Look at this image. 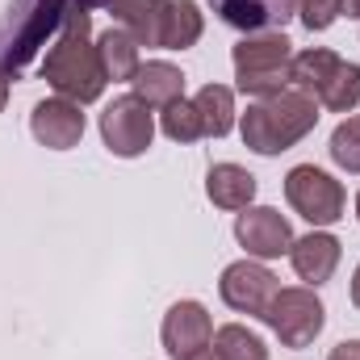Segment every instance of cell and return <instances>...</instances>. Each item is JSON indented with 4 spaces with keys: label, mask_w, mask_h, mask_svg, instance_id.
I'll return each instance as SVG.
<instances>
[{
    "label": "cell",
    "mask_w": 360,
    "mask_h": 360,
    "mask_svg": "<svg viewBox=\"0 0 360 360\" xmlns=\"http://www.w3.org/2000/svg\"><path fill=\"white\" fill-rule=\"evenodd\" d=\"M327 360H360V340H344V344H335Z\"/></svg>",
    "instance_id": "26"
},
{
    "label": "cell",
    "mask_w": 360,
    "mask_h": 360,
    "mask_svg": "<svg viewBox=\"0 0 360 360\" xmlns=\"http://www.w3.org/2000/svg\"><path fill=\"white\" fill-rule=\"evenodd\" d=\"M96 55H101V68H105L109 84H130L134 72L143 68V46L122 25H109L105 34H96Z\"/></svg>",
    "instance_id": "16"
},
{
    "label": "cell",
    "mask_w": 360,
    "mask_h": 360,
    "mask_svg": "<svg viewBox=\"0 0 360 360\" xmlns=\"http://www.w3.org/2000/svg\"><path fill=\"white\" fill-rule=\"evenodd\" d=\"M101 143L109 155L117 160H139L151 151L155 143V109H147L134 92H122L113 96L105 109H101Z\"/></svg>",
    "instance_id": "7"
},
{
    "label": "cell",
    "mask_w": 360,
    "mask_h": 360,
    "mask_svg": "<svg viewBox=\"0 0 360 360\" xmlns=\"http://www.w3.org/2000/svg\"><path fill=\"white\" fill-rule=\"evenodd\" d=\"M205 4L231 30L260 34V30H285V21L297 17V4L302 0H205Z\"/></svg>",
    "instance_id": "13"
},
{
    "label": "cell",
    "mask_w": 360,
    "mask_h": 360,
    "mask_svg": "<svg viewBox=\"0 0 360 360\" xmlns=\"http://www.w3.org/2000/svg\"><path fill=\"white\" fill-rule=\"evenodd\" d=\"M264 323L272 327V335L281 340V348L297 352V348H310L323 335L327 306H323L319 289H310V285H285V289H276V297L269 302Z\"/></svg>",
    "instance_id": "5"
},
{
    "label": "cell",
    "mask_w": 360,
    "mask_h": 360,
    "mask_svg": "<svg viewBox=\"0 0 360 360\" xmlns=\"http://www.w3.org/2000/svg\"><path fill=\"white\" fill-rule=\"evenodd\" d=\"M327 155H331V164H335L340 172L360 176V113H348V117L331 130Z\"/></svg>",
    "instance_id": "23"
},
{
    "label": "cell",
    "mask_w": 360,
    "mask_h": 360,
    "mask_svg": "<svg viewBox=\"0 0 360 360\" xmlns=\"http://www.w3.org/2000/svg\"><path fill=\"white\" fill-rule=\"evenodd\" d=\"M340 63H344V59H340L331 46H306V51H297L293 63H289V89H297V92H306V96L319 101V92L327 89V80L335 76Z\"/></svg>",
    "instance_id": "19"
},
{
    "label": "cell",
    "mask_w": 360,
    "mask_h": 360,
    "mask_svg": "<svg viewBox=\"0 0 360 360\" xmlns=\"http://www.w3.org/2000/svg\"><path fill=\"white\" fill-rule=\"evenodd\" d=\"M130 92L147 105V109H168L172 101L184 96V72L168 59H147L134 80H130Z\"/></svg>",
    "instance_id": "14"
},
{
    "label": "cell",
    "mask_w": 360,
    "mask_h": 360,
    "mask_svg": "<svg viewBox=\"0 0 360 360\" xmlns=\"http://www.w3.org/2000/svg\"><path fill=\"white\" fill-rule=\"evenodd\" d=\"M197 113H201V130L205 139H226L235 126H239V109H235V89L226 84H205V89L193 96Z\"/></svg>",
    "instance_id": "20"
},
{
    "label": "cell",
    "mask_w": 360,
    "mask_h": 360,
    "mask_svg": "<svg viewBox=\"0 0 360 360\" xmlns=\"http://www.w3.org/2000/svg\"><path fill=\"white\" fill-rule=\"evenodd\" d=\"M256 176L243 168V164H214L210 172H205V197L218 205V210H231V214H239V210H248V205H256Z\"/></svg>",
    "instance_id": "15"
},
{
    "label": "cell",
    "mask_w": 360,
    "mask_h": 360,
    "mask_svg": "<svg viewBox=\"0 0 360 360\" xmlns=\"http://www.w3.org/2000/svg\"><path fill=\"white\" fill-rule=\"evenodd\" d=\"M356 222H360V193H356Z\"/></svg>",
    "instance_id": "31"
},
{
    "label": "cell",
    "mask_w": 360,
    "mask_h": 360,
    "mask_svg": "<svg viewBox=\"0 0 360 360\" xmlns=\"http://www.w3.org/2000/svg\"><path fill=\"white\" fill-rule=\"evenodd\" d=\"M160 340L172 360H197L214 344V319L197 297H180L168 306V314L160 323Z\"/></svg>",
    "instance_id": "9"
},
{
    "label": "cell",
    "mask_w": 360,
    "mask_h": 360,
    "mask_svg": "<svg viewBox=\"0 0 360 360\" xmlns=\"http://www.w3.org/2000/svg\"><path fill=\"white\" fill-rule=\"evenodd\" d=\"M235 239L248 252V260L269 264V260L289 256V248H293L297 235H293L289 218L276 205H248V210L235 214Z\"/></svg>",
    "instance_id": "8"
},
{
    "label": "cell",
    "mask_w": 360,
    "mask_h": 360,
    "mask_svg": "<svg viewBox=\"0 0 360 360\" xmlns=\"http://www.w3.org/2000/svg\"><path fill=\"white\" fill-rule=\"evenodd\" d=\"M160 130H164V139H172V143H197V139H205V130H201V113H197V105L193 101H172L168 109H160Z\"/></svg>",
    "instance_id": "24"
},
{
    "label": "cell",
    "mask_w": 360,
    "mask_h": 360,
    "mask_svg": "<svg viewBox=\"0 0 360 360\" xmlns=\"http://www.w3.org/2000/svg\"><path fill=\"white\" fill-rule=\"evenodd\" d=\"M340 260H344V243L331 231H319V226L310 235L293 239V248H289V264L297 272V281L310 285V289L327 285L335 276V269H340Z\"/></svg>",
    "instance_id": "12"
},
{
    "label": "cell",
    "mask_w": 360,
    "mask_h": 360,
    "mask_svg": "<svg viewBox=\"0 0 360 360\" xmlns=\"http://www.w3.org/2000/svg\"><path fill=\"white\" fill-rule=\"evenodd\" d=\"M348 293H352V306H356V314H360V264H356V272H352V289H348Z\"/></svg>",
    "instance_id": "29"
},
{
    "label": "cell",
    "mask_w": 360,
    "mask_h": 360,
    "mask_svg": "<svg viewBox=\"0 0 360 360\" xmlns=\"http://www.w3.org/2000/svg\"><path fill=\"white\" fill-rule=\"evenodd\" d=\"M319 101L306 96L297 89H285L276 96L264 101H252L243 113H239V134H243V147L256 151V155H281L289 147H297L314 126H319Z\"/></svg>",
    "instance_id": "2"
},
{
    "label": "cell",
    "mask_w": 360,
    "mask_h": 360,
    "mask_svg": "<svg viewBox=\"0 0 360 360\" xmlns=\"http://www.w3.org/2000/svg\"><path fill=\"white\" fill-rule=\"evenodd\" d=\"M205 34V13L197 0H168L160 21V51H188Z\"/></svg>",
    "instance_id": "18"
},
{
    "label": "cell",
    "mask_w": 360,
    "mask_h": 360,
    "mask_svg": "<svg viewBox=\"0 0 360 360\" xmlns=\"http://www.w3.org/2000/svg\"><path fill=\"white\" fill-rule=\"evenodd\" d=\"M276 289H281V281L260 260H248V256L235 260V264H226L222 276H218L222 302L235 314H252V319H264V310H269V302L276 297Z\"/></svg>",
    "instance_id": "10"
},
{
    "label": "cell",
    "mask_w": 360,
    "mask_h": 360,
    "mask_svg": "<svg viewBox=\"0 0 360 360\" xmlns=\"http://www.w3.org/2000/svg\"><path fill=\"white\" fill-rule=\"evenodd\" d=\"M289 63H293V42L285 30H260L243 34L231 46V68H235V89L252 101H264L289 89Z\"/></svg>",
    "instance_id": "4"
},
{
    "label": "cell",
    "mask_w": 360,
    "mask_h": 360,
    "mask_svg": "<svg viewBox=\"0 0 360 360\" xmlns=\"http://www.w3.org/2000/svg\"><path fill=\"white\" fill-rule=\"evenodd\" d=\"M105 8L139 46H160V21L168 0H105Z\"/></svg>",
    "instance_id": "17"
},
{
    "label": "cell",
    "mask_w": 360,
    "mask_h": 360,
    "mask_svg": "<svg viewBox=\"0 0 360 360\" xmlns=\"http://www.w3.org/2000/svg\"><path fill=\"white\" fill-rule=\"evenodd\" d=\"M197 360H222V356H218L214 348H205V352H201V356H197Z\"/></svg>",
    "instance_id": "30"
},
{
    "label": "cell",
    "mask_w": 360,
    "mask_h": 360,
    "mask_svg": "<svg viewBox=\"0 0 360 360\" xmlns=\"http://www.w3.org/2000/svg\"><path fill=\"white\" fill-rule=\"evenodd\" d=\"M297 17H302V25H306L310 34H323V30H331L344 13H340V0H302V4H297Z\"/></svg>",
    "instance_id": "25"
},
{
    "label": "cell",
    "mask_w": 360,
    "mask_h": 360,
    "mask_svg": "<svg viewBox=\"0 0 360 360\" xmlns=\"http://www.w3.org/2000/svg\"><path fill=\"white\" fill-rule=\"evenodd\" d=\"M8 89H13V76L0 68V113H4V105H8Z\"/></svg>",
    "instance_id": "27"
},
{
    "label": "cell",
    "mask_w": 360,
    "mask_h": 360,
    "mask_svg": "<svg viewBox=\"0 0 360 360\" xmlns=\"http://www.w3.org/2000/svg\"><path fill=\"white\" fill-rule=\"evenodd\" d=\"M285 201H289V210H293L297 218H306V222L319 226V231L335 226V222L348 214V193H344V184L331 176L327 168H319V164H297V168L285 172Z\"/></svg>",
    "instance_id": "6"
},
{
    "label": "cell",
    "mask_w": 360,
    "mask_h": 360,
    "mask_svg": "<svg viewBox=\"0 0 360 360\" xmlns=\"http://www.w3.org/2000/svg\"><path fill=\"white\" fill-rule=\"evenodd\" d=\"M360 105V63H340L335 76L327 80V89L319 92V109L327 113H352Z\"/></svg>",
    "instance_id": "22"
},
{
    "label": "cell",
    "mask_w": 360,
    "mask_h": 360,
    "mask_svg": "<svg viewBox=\"0 0 360 360\" xmlns=\"http://www.w3.org/2000/svg\"><path fill=\"white\" fill-rule=\"evenodd\" d=\"M340 13L352 17V21H360V0H340Z\"/></svg>",
    "instance_id": "28"
},
{
    "label": "cell",
    "mask_w": 360,
    "mask_h": 360,
    "mask_svg": "<svg viewBox=\"0 0 360 360\" xmlns=\"http://www.w3.org/2000/svg\"><path fill=\"white\" fill-rule=\"evenodd\" d=\"M42 80L55 89V96L92 105L105 96V68L96 55V38H92V13L89 8H72L63 30L55 34V42L46 46L42 63H38Z\"/></svg>",
    "instance_id": "1"
},
{
    "label": "cell",
    "mask_w": 360,
    "mask_h": 360,
    "mask_svg": "<svg viewBox=\"0 0 360 360\" xmlns=\"http://www.w3.org/2000/svg\"><path fill=\"white\" fill-rule=\"evenodd\" d=\"M80 109L84 105L63 101V96L38 101L30 109V134H34V143L46 147V151H72V147H80V139L89 130V117Z\"/></svg>",
    "instance_id": "11"
},
{
    "label": "cell",
    "mask_w": 360,
    "mask_h": 360,
    "mask_svg": "<svg viewBox=\"0 0 360 360\" xmlns=\"http://www.w3.org/2000/svg\"><path fill=\"white\" fill-rule=\"evenodd\" d=\"M105 0H13L0 25V68L17 80V72L46 46L51 34L63 30L72 8H101Z\"/></svg>",
    "instance_id": "3"
},
{
    "label": "cell",
    "mask_w": 360,
    "mask_h": 360,
    "mask_svg": "<svg viewBox=\"0 0 360 360\" xmlns=\"http://www.w3.org/2000/svg\"><path fill=\"white\" fill-rule=\"evenodd\" d=\"M210 348L222 360H269V344L252 327H243V323H222L214 331V344Z\"/></svg>",
    "instance_id": "21"
}]
</instances>
